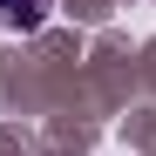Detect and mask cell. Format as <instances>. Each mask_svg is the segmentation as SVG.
Masks as SVG:
<instances>
[{
  "label": "cell",
  "instance_id": "obj_1",
  "mask_svg": "<svg viewBox=\"0 0 156 156\" xmlns=\"http://www.w3.org/2000/svg\"><path fill=\"white\" fill-rule=\"evenodd\" d=\"M48 7H55V0H0V27L7 34H34L48 20Z\"/></svg>",
  "mask_w": 156,
  "mask_h": 156
}]
</instances>
